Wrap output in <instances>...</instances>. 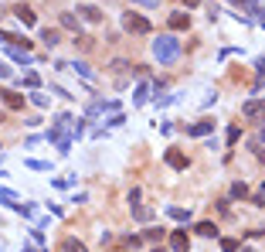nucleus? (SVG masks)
<instances>
[{"label":"nucleus","mask_w":265,"mask_h":252,"mask_svg":"<svg viewBox=\"0 0 265 252\" xmlns=\"http://www.w3.org/2000/svg\"><path fill=\"white\" fill-rule=\"evenodd\" d=\"M14 14H17V20L24 24V27H34V24H38V17H34V10H31V7H24V3H20V7L14 10Z\"/></svg>","instance_id":"obj_7"},{"label":"nucleus","mask_w":265,"mask_h":252,"mask_svg":"<svg viewBox=\"0 0 265 252\" xmlns=\"http://www.w3.org/2000/svg\"><path fill=\"white\" fill-rule=\"evenodd\" d=\"M41 41H44L48 48H55V44H61V34H58V31H51V27H44V31H41Z\"/></svg>","instance_id":"obj_14"},{"label":"nucleus","mask_w":265,"mask_h":252,"mask_svg":"<svg viewBox=\"0 0 265 252\" xmlns=\"http://www.w3.org/2000/svg\"><path fill=\"white\" fill-rule=\"evenodd\" d=\"M262 160H265V150H262Z\"/></svg>","instance_id":"obj_36"},{"label":"nucleus","mask_w":265,"mask_h":252,"mask_svg":"<svg viewBox=\"0 0 265 252\" xmlns=\"http://www.w3.org/2000/svg\"><path fill=\"white\" fill-rule=\"evenodd\" d=\"M146 99H150V85H146V82H143V85H139V89H136V92H132V106H143V102H146Z\"/></svg>","instance_id":"obj_15"},{"label":"nucleus","mask_w":265,"mask_h":252,"mask_svg":"<svg viewBox=\"0 0 265 252\" xmlns=\"http://www.w3.org/2000/svg\"><path fill=\"white\" fill-rule=\"evenodd\" d=\"M78 14H82V20H89V24H99V20H102V10H99V7H78Z\"/></svg>","instance_id":"obj_10"},{"label":"nucleus","mask_w":265,"mask_h":252,"mask_svg":"<svg viewBox=\"0 0 265 252\" xmlns=\"http://www.w3.org/2000/svg\"><path fill=\"white\" fill-rule=\"evenodd\" d=\"M238 249V239H221V252H235Z\"/></svg>","instance_id":"obj_25"},{"label":"nucleus","mask_w":265,"mask_h":252,"mask_svg":"<svg viewBox=\"0 0 265 252\" xmlns=\"http://www.w3.org/2000/svg\"><path fill=\"white\" fill-rule=\"evenodd\" d=\"M3 119H7V116H3V113H0V123H3Z\"/></svg>","instance_id":"obj_34"},{"label":"nucleus","mask_w":265,"mask_h":252,"mask_svg":"<svg viewBox=\"0 0 265 252\" xmlns=\"http://www.w3.org/2000/svg\"><path fill=\"white\" fill-rule=\"evenodd\" d=\"M20 252H44V249H34V246H24Z\"/></svg>","instance_id":"obj_31"},{"label":"nucleus","mask_w":265,"mask_h":252,"mask_svg":"<svg viewBox=\"0 0 265 252\" xmlns=\"http://www.w3.org/2000/svg\"><path fill=\"white\" fill-rule=\"evenodd\" d=\"M65 252H89V249H85L78 239H68V242H65Z\"/></svg>","instance_id":"obj_22"},{"label":"nucleus","mask_w":265,"mask_h":252,"mask_svg":"<svg viewBox=\"0 0 265 252\" xmlns=\"http://www.w3.org/2000/svg\"><path fill=\"white\" fill-rule=\"evenodd\" d=\"M167 235V229H146V242H160Z\"/></svg>","instance_id":"obj_21"},{"label":"nucleus","mask_w":265,"mask_h":252,"mask_svg":"<svg viewBox=\"0 0 265 252\" xmlns=\"http://www.w3.org/2000/svg\"><path fill=\"white\" fill-rule=\"evenodd\" d=\"M132 218H139V222H150L153 212H150V208H143V205H136V208H132Z\"/></svg>","instance_id":"obj_18"},{"label":"nucleus","mask_w":265,"mask_h":252,"mask_svg":"<svg viewBox=\"0 0 265 252\" xmlns=\"http://www.w3.org/2000/svg\"><path fill=\"white\" fill-rule=\"evenodd\" d=\"M17 85H20V89H38V85H41V75H38V72H27Z\"/></svg>","instance_id":"obj_13"},{"label":"nucleus","mask_w":265,"mask_h":252,"mask_svg":"<svg viewBox=\"0 0 265 252\" xmlns=\"http://www.w3.org/2000/svg\"><path fill=\"white\" fill-rule=\"evenodd\" d=\"M68 68H72L75 75H82V78H85V82H95V72H92V68H89V65H85V61H72Z\"/></svg>","instance_id":"obj_9"},{"label":"nucleus","mask_w":265,"mask_h":252,"mask_svg":"<svg viewBox=\"0 0 265 252\" xmlns=\"http://www.w3.org/2000/svg\"><path fill=\"white\" fill-rule=\"evenodd\" d=\"M184 3H187V7H197V3H201V0H184Z\"/></svg>","instance_id":"obj_33"},{"label":"nucleus","mask_w":265,"mask_h":252,"mask_svg":"<svg viewBox=\"0 0 265 252\" xmlns=\"http://www.w3.org/2000/svg\"><path fill=\"white\" fill-rule=\"evenodd\" d=\"M245 194H248L245 181H235V184H231V198H245Z\"/></svg>","instance_id":"obj_19"},{"label":"nucleus","mask_w":265,"mask_h":252,"mask_svg":"<svg viewBox=\"0 0 265 252\" xmlns=\"http://www.w3.org/2000/svg\"><path fill=\"white\" fill-rule=\"evenodd\" d=\"M242 136V126H228V143H235Z\"/></svg>","instance_id":"obj_26"},{"label":"nucleus","mask_w":265,"mask_h":252,"mask_svg":"<svg viewBox=\"0 0 265 252\" xmlns=\"http://www.w3.org/2000/svg\"><path fill=\"white\" fill-rule=\"evenodd\" d=\"M262 194H265V184H262Z\"/></svg>","instance_id":"obj_37"},{"label":"nucleus","mask_w":265,"mask_h":252,"mask_svg":"<svg viewBox=\"0 0 265 252\" xmlns=\"http://www.w3.org/2000/svg\"><path fill=\"white\" fill-rule=\"evenodd\" d=\"M0 96L7 102V109H24V96H17V92H0Z\"/></svg>","instance_id":"obj_12"},{"label":"nucleus","mask_w":265,"mask_h":252,"mask_svg":"<svg viewBox=\"0 0 265 252\" xmlns=\"http://www.w3.org/2000/svg\"><path fill=\"white\" fill-rule=\"evenodd\" d=\"M153 58L160 61V65H173V61L180 58V41L173 38V34L156 38V41H153Z\"/></svg>","instance_id":"obj_1"},{"label":"nucleus","mask_w":265,"mask_h":252,"mask_svg":"<svg viewBox=\"0 0 265 252\" xmlns=\"http://www.w3.org/2000/svg\"><path fill=\"white\" fill-rule=\"evenodd\" d=\"M153 252H167V249H153Z\"/></svg>","instance_id":"obj_35"},{"label":"nucleus","mask_w":265,"mask_h":252,"mask_svg":"<svg viewBox=\"0 0 265 252\" xmlns=\"http://www.w3.org/2000/svg\"><path fill=\"white\" fill-rule=\"evenodd\" d=\"M170 249L173 252H190V235H187V229H173V232H170Z\"/></svg>","instance_id":"obj_3"},{"label":"nucleus","mask_w":265,"mask_h":252,"mask_svg":"<svg viewBox=\"0 0 265 252\" xmlns=\"http://www.w3.org/2000/svg\"><path fill=\"white\" fill-rule=\"evenodd\" d=\"M259 143H265V126H262V130H259Z\"/></svg>","instance_id":"obj_32"},{"label":"nucleus","mask_w":265,"mask_h":252,"mask_svg":"<svg viewBox=\"0 0 265 252\" xmlns=\"http://www.w3.org/2000/svg\"><path fill=\"white\" fill-rule=\"evenodd\" d=\"M194 232H197V235H204V239H214V235H218V229H214L211 222H201V225H197Z\"/></svg>","instance_id":"obj_16"},{"label":"nucleus","mask_w":265,"mask_h":252,"mask_svg":"<svg viewBox=\"0 0 265 252\" xmlns=\"http://www.w3.org/2000/svg\"><path fill=\"white\" fill-rule=\"evenodd\" d=\"M31 102H34V106H41V109H48V96H41L38 89H31Z\"/></svg>","instance_id":"obj_20"},{"label":"nucleus","mask_w":265,"mask_h":252,"mask_svg":"<svg viewBox=\"0 0 265 252\" xmlns=\"http://www.w3.org/2000/svg\"><path fill=\"white\" fill-rule=\"evenodd\" d=\"M123 123H126V116H123V113H116V116L109 119V126H123Z\"/></svg>","instance_id":"obj_27"},{"label":"nucleus","mask_w":265,"mask_h":252,"mask_svg":"<svg viewBox=\"0 0 265 252\" xmlns=\"http://www.w3.org/2000/svg\"><path fill=\"white\" fill-rule=\"evenodd\" d=\"M262 113H265V96L262 99H252V102H245V106H242V116H248V119L262 116Z\"/></svg>","instance_id":"obj_5"},{"label":"nucleus","mask_w":265,"mask_h":252,"mask_svg":"<svg viewBox=\"0 0 265 252\" xmlns=\"http://www.w3.org/2000/svg\"><path fill=\"white\" fill-rule=\"evenodd\" d=\"M255 72H259V75H265V58H259V61H255Z\"/></svg>","instance_id":"obj_28"},{"label":"nucleus","mask_w":265,"mask_h":252,"mask_svg":"<svg viewBox=\"0 0 265 252\" xmlns=\"http://www.w3.org/2000/svg\"><path fill=\"white\" fill-rule=\"evenodd\" d=\"M208 133H214V123L211 119H201V123L187 126V136H208Z\"/></svg>","instance_id":"obj_6"},{"label":"nucleus","mask_w":265,"mask_h":252,"mask_svg":"<svg viewBox=\"0 0 265 252\" xmlns=\"http://www.w3.org/2000/svg\"><path fill=\"white\" fill-rule=\"evenodd\" d=\"M24 164H27V167H31V171H48V167H51V164H48V160H24Z\"/></svg>","instance_id":"obj_24"},{"label":"nucleus","mask_w":265,"mask_h":252,"mask_svg":"<svg viewBox=\"0 0 265 252\" xmlns=\"http://www.w3.org/2000/svg\"><path fill=\"white\" fill-rule=\"evenodd\" d=\"M106 109H119V102H116V99H109V102H92V106H89V116H99V113H106Z\"/></svg>","instance_id":"obj_11"},{"label":"nucleus","mask_w":265,"mask_h":252,"mask_svg":"<svg viewBox=\"0 0 265 252\" xmlns=\"http://www.w3.org/2000/svg\"><path fill=\"white\" fill-rule=\"evenodd\" d=\"M163 160H167V167H173V171H187V157L180 154L177 147H170V150L163 154Z\"/></svg>","instance_id":"obj_4"},{"label":"nucleus","mask_w":265,"mask_h":252,"mask_svg":"<svg viewBox=\"0 0 265 252\" xmlns=\"http://www.w3.org/2000/svg\"><path fill=\"white\" fill-rule=\"evenodd\" d=\"M61 27H68V31H78V20L72 14H61Z\"/></svg>","instance_id":"obj_23"},{"label":"nucleus","mask_w":265,"mask_h":252,"mask_svg":"<svg viewBox=\"0 0 265 252\" xmlns=\"http://www.w3.org/2000/svg\"><path fill=\"white\" fill-rule=\"evenodd\" d=\"M0 78H10V68H7L3 61H0Z\"/></svg>","instance_id":"obj_30"},{"label":"nucleus","mask_w":265,"mask_h":252,"mask_svg":"<svg viewBox=\"0 0 265 252\" xmlns=\"http://www.w3.org/2000/svg\"><path fill=\"white\" fill-rule=\"evenodd\" d=\"M170 212V218H177V222H187L190 218V208H180V205H173V208H167Z\"/></svg>","instance_id":"obj_17"},{"label":"nucleus","mask_w":265,"mask_h":252,"mask_svg":"<svg viewBox=\"0 0 265 252\" xmlns=\"http://www.w3.org/2000/svg\"><path fill=\"white\" fill-rule=\"evenodd\" d=\"M132 3H143V7H156L160 0H132Z\"/></svg>","instance_id":"obj_29"},{"label":"nucleus","mask_w":265,"mask_h":252,"mask_svg":"<svg viewBox=\"0 0 265 252\" xmlns=\"http://www.w3.org/2000/svg\"><path fill=\"white\" fill-rule=\"evenodd\" d=\"M123 27L130 31V34H150V20L143 17V14H123Z\"/></svg>","instance_id":"obj_2"},{"label":"nucleus","mask_w":265,"mask_h":252,"mask_svg":"<svg viewBox=\"0 0 265 252\" xmlns=\"http://www.w3.org/2000/svg\"><path fill=\"white\" fill-rule=\"evenodd\" d=\"M170 27H173V31H187V27H190V14H184V10L170 14Z\"/></svg>","instance_id":"obj_8"}]
</instances>
